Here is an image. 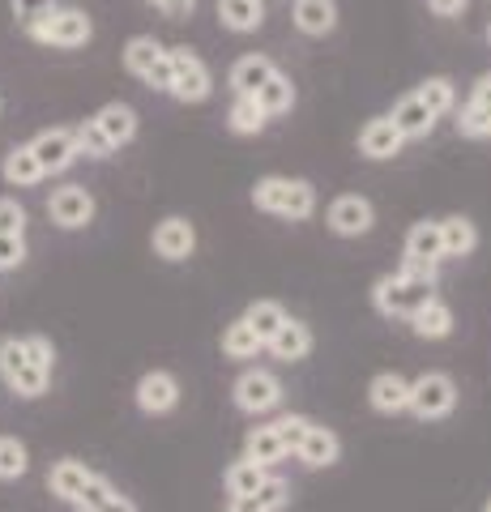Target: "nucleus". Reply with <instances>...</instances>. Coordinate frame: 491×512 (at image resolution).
Returning <instances> with one entry per match:
<instances>
[{
	"label": "nucleus",
	"mask_w": 491,
	"mask_h": 512,
	"mask_svg": "<svg viewBox=\"0 0 491 512\" xmlns=\"http://www.w3.org/2000/svg\"><path fill=\"white\" fill-rule=\"evenodd\" d=\"M325 222H329V231H334V235L359 239V235H368L376 227V210H372L368 197H359V192H342V197L329 201Z\"/></svg>",
	"instance_id": "12"
},
{
	"label": "nucleus",
	"mask_w": 491,
	"mask_h": 512,
	"mask_svg": "<svg viewBox=\"0 0 491 512\" xmlns=\"http://www.w3.org/2000/svg\"><path fill=\"white\" fill-rule=\"evenodd\" d=\"M150 248H154V256H163V261L180 265V261H188V256L197 252V227H193L188 218L171 214V218H163V222H154Z\"/></svg>",
	"instance_id": "13"
},
{
	"label": "nucleus",
	"mask_w": 491,
	"mask_h": 512,
	"mask_svg": "<svg viewBox=\"0 0 491 512\" xmlns=\"http://www.w3.org/2000/svg\"><path fill=\"white\" fill-rule=\"evenodd\" d=\"M470 0H427V9L436 13V18H462Z\"/></svg>",
	"instance_id": "44"
},
{
	"label": "nucleus",
	"mask_w": 491,
	"mask_h": 512,
	"mask_svg": "<svg viewBox=\"0 0 491 512\" xmlns=\"http://www.w3.org/2000/svg\"><path fill=\"white\" fill-rule=\"evenodd\" d=\"M218 22L231 35H252L265 22V0H218Z\"/></svg>",
	"instance_id": "28"
},
{
	"label": "nucleus",
	"mask_w": 491,
	"mask_h": 512,
	"mask_svg": "<svg viewBox=\"0 0 491 512\" xmlns=\"http://www.w3.org/2000/svg\"><path fill=\"white\" fill-rule=\"evenodd\" d=\"M244 320L252 325V333H257L261 342H269L282 329V320H287V308H282L278 299H252L244 308Z\"/></svg>",
	"instance_id": "32"
},
{
	"label": "nucleus",
	"mask_w": 491,
	"mask_h": 512,
	"mask_svg": "<svg viewBox=\"0 0 491 512\" xmlns=\"http://www.w3.org/2000/svg\"><path fill=\"white\" fill-rule=\"evenodd\" d=\"M440 244H445V261H462L479 248V227L466 214H449L440 218Z\"/></svg>",
	"instance_id": "26"
},
{
	"label": "nucleus",
	"mask_w": 491,
	"mask_h": 512,
	"mask_svg": "<svg viewBox=\"0 0 491 512\" xmlns=\"http://www.w3.org/2000/svg\"><path fill=\"white\" fill-rule=\"evenodd\" d=\"M406 261L440 265L445 261V244H440V218H423L406 231Z\"/></svg>",
	"instance_id": "24"
},
{
	"label": "nucleus",
	"mask_w": 491,
	"mask_h": 512,
	"mask_svg": "<svg viewBox=\"0 0 491 512\" xmlns=\"http://www.w3.org/2000/svg\"><path fill=\"white\" fill-rule=\"evenodd\" d=\"M26 205L18 197H9V192H0V235H26Z\"/></svg>",
	"instance_id": "38"
},
{
	"label": "nucleus",
	"mask_w": 491,
	"mask_h": 512,
	"mask_svg": "<svg viewBox=\"0 0 491 512\" xmlns=\"http://www.w3.org/2000/svg\"><path fill=\"white\" fill-rule=\"evenodd\" d=\"M419 99L427 103V111L440 120V116H449V111L457 107V86L449 82V77H427V82L415 90Z\"/></svg>",
	"instance_id": "36"
},
{
	"label": "nucleus",
	"mask_w": 491,
	"mask_h": 512,
	"mask_svg": "<svg viewBox=\"0 0 491 512\" xmlns=\"http://www.w3.org/2000/svg\"><path fill=\"white\" fill-rule=\"evenodd\" d=\"M483 512H491V500H487V504H483Z\"/></svg>",
	"instance_id": "46"
},
{
	"label": "nucleus",
	"mask_w": 491,
	"mask_h": 512,
	"mask_svg": "<svg viewBox=\"0 0 491 512\" xmlns=\"http://www.w3.org/2000/svg\"><path fill=\"white\" fill-rule=\"evenodd\" d=\"M427 299H436V282L415 278V274H406V269L372 282V308L389 320H410Z\"/></svg>",
	"instance_id": "5"
},
{
	"label": "nucleus",
	"mask_w": 491,
	"mask_h": 512,
	"mask_svg": "<svg viewBox=\"0 0 491 512\" xmlns=\"http://www.w3.org/2000/svg\"><path fill=\"white\" fill-rule=\"evenodd\" d=\"M457 133L470 137V141H491V111L462 107V111H457Z\"/></svg>",
	"instance_id": "39"
},
{
	"label": "nucleus",
	"mask_w": 491,
	"mask_h": 512,
	"mask_svg": "<svg viewBox=\"0 0 491 512\" xmlns=\"http://www.w3.org/2000/svg\"><path fill=\"white\" fill-rule=\"evenodd\" d=\"M389 120L398 124V133H402L406 141H419V137H427V133H432V128H436V116H432V111H427V103L419 99L415 90L402 94V99L393 103Z\"/></svg>",
	"instance_id": "21"
},
{
	"label": "nucleus",
	"mask_w": 491,
	"mask_h": 512,
	"mask_svg": "<svg viewBox=\"0 0 491 512\" xmlns=\"http://www.w3.org/2000/svg\"><path fill=\"white\" fill-rule=\"evenodd\" d=\"M26 235H0V274H13V269L26 265Z\"/></svg>",
	"instance_id": "40"
},
{
	"label": "nucleus",
	"mask_w": 491,
	"mask_h": 512,
	"mask_svg": "<svg viewBox=\"0 0 491 512\" xmlns=\"http://www.w3.org/2000/svg\"><path fill=\"white\" fill-rule=\"evenodd\" d=\"M368 406L376 414H402L410 406V380L402 372H376L368 380Z\"/></svg>",
	"instance_id": "17"
},
{
	"label": "nucleus",
	"mask_w": 491,
	"mask_h": 512,
	"mask_svg": "<svg viewBox=\"0 0 491 512\" xmlns=\"http://www.w3.org/2000/svg\"><path fill=\"white\" fill-rule=\"evenodd\" d=\"M137 128H141L137 111L116 99V103H103L90 120L77 124L73 133H77V150H82V158H112L137 137Z\"/></svg>",
	"instance_id": "2"
},
{
	"label": "nucleus",
	"mask_w": 491,
	"mask_h": 512,
	"mask_svg": "<svg viewBox=\"0 0 491 512\" xmlns=\"http://www.w3.org/2000/svg\"><path fill=\"white\" fill-rule=\"evenodd\" d=\"M410 414L419 423H440L457 410V380L449 372H423L419 380H410Z\"/></svg>",
	"instance_id": "7"
},
{
	"label": "nucleus",
	"mask_w": 491,
	"mask_h": 512,
	"mask_svg": "<svg viewBox=\"0 0 491 512\" xmlns=\"http://www.w3.org/2000/svg\"><path fill=\"white\" fill-rule=\"evenodd\" d=\"M269 478V470L265 466H257V461H248V457H240V461H231L227 466V474H223V483H227V495H252L261 483Z\"/></svg>",
	"instance_id": "35"
},
{
	"label": "nucleus",
	"mask_w": 491,
	"mask_h": 512,
	"mask_svg": "<svg viewBox=\"0 0 491 512\" xmlns=\"http://www.w3.org/2000/svg\"><path fill=\"white\" fill-rule=\"evenodd\" d=\"M252 205L261 214H274L287 222H308L316 214V188L308 180H295V175H261L252 184Z\"/></svg>",
	"instance_id": "3"
},
{
	"label": "nucleus",
	"mask_w": 491,
	"mask_h": 512,
	"mask_svg": "<svg viewBox=\"0 0 491 512\" xmlns=\"http://www.w3.org/2000/svg\"><path fill=\"white\" fill-rule=\"evenodd\" d=\"M9 9H13V22L26 30L30 22H39L47 9H56V0H9Z\"/></svg>",
	"instance_id": "41"
},
{
	"label": "nucleus",
	"mask_w": 491,
	"mask_h": 512,
	"mask_svg": "<svg viewBox=\"0 0 491 512\" xmlns=\"http://www.w3.org/2000/svg\"><path fill=\"white\" fill-rule=\"evenodd\" d=\"M252 99H257L265 116L274 120V116H287V111L295 107V86H291V77H287V73H274L257 94H252Z\"/></svg>",
	"instance_id": "31"
},
{
	"label": "nucleus",
	"mask_w": 491,
	"mask_h": 512,
	"mask_svg": "<svg viewBox=\"0 0 491 512\" xmlns=\"http://www.w3.org/2000/svg\"><path fill=\"white\" fill-rule=\"evenodd\" d=\"M487 43H491V26H487Z\"/></svg>",
	"instance_id": "47"
},
{
	"label": "nucleus",
	"mask_w": 491,
	"mask_h": 512,
	"mask_svg": "<svg viewBox=\"0 0 491 512\" xmlns=\"http://www.w3.org/2000/svg\"><path fill=\"white\" fill-rule=\"evenodd\" d=\"M244 457H248V461H257V466H265V470H274L278 461L287 457V448H282L274 423H261V427H252V431H248V436H244Z\"/></svg>",
	"instance_id": "29"
},
{
	"label": "nucleus",
	"mask_w": 491,
	"mask_h": 512,
	"mask_svg": "<svg viewBox=\"0 0 491 512\" xmlns=\"http://www.w3.org/2000/svg\"><path fill=\"white\" fill-rule=\"evenodd\" d=\"M470 111H491V73H483L479 82L470 86V99H466Z\"/></svg>",
	"instance_id": "43"
},
{
	"label": "nucleus",
	"mask_w": 491,
	"mask_h": 512,
	"mask_svg": "<svg viewBox=\"0 0 491 512\" xmlns=\"http://www.w3.org/2000/svg\"><path fill=\"white\" fill-rule=\"evenodd\" d=\"M0 180H5L9 188H35V184L47 180V175L39 171L35 154H30V146L22 141V146H13L5 158H0Z\"/></svg>",
	"instance_id": "27"
},
{
	"label": "nucleus",
	"mask_w": 491,
	"mask_h": 512,
	"mask_svg": "<svg viewBox=\"0 0 491 512\" xmlns=\"http://www.w3.org/2000/svg\"><path fill=\"white\" fill-rule=\"evenodd\" d=\"M295 30L308 39H325L338 26V5L334 0H295Z\"/></svg>",
	"instance_id": "23"
},
{
	"label": "nucleus",
	"mask_w": 491,
	"mask_h": 512,
	"mask_svg": "<svg viewBox=\"0 0 491 512\" xmlns=\"http://www.w3.org/2000/svg\"><path fill=\"white\" fill-rule=\"evenodd\" d=\"M269 124V116L261 111V103L252 94H235L231 99V111H227V128L235 137H257L261 128Z\"/></svg>",
	"instance_id": "30"
},
{
	"label": "nucleus",
	"mask_w": 491,
	"mask_h": 512,
	"mask_svg": "<svg viewBox=\"0 0 491 512\" xmlns=\"http://www.w3.org/2000/svg\"><path fill=\"white\" fill-rule=\"evenodd\" d=\"M94 214H99V201H94V192L86 184H60V188H52V197H47V218H52L60 231H86Z\"/></svg>",
	"instance_id": "10"
},
{
	"label": "nucleus",
	"mask_w": 491,
	"mask_h": 512,
	"mask_svg": "<svg viewBox=\"0 0 491 512\" xmlns=\"http://www.w3.org/2000/svg\"><path fill=\"white\" fill-rule=\"evenodd\" d=\"M26 39L39 47H52V52H77V47H86L94 39V22L86 9L56 5V9H47L39 22L26 26Z\"/></svg>",
	"instance_id": "4"
},
{
	"label": "nucleus",
	"mask_w": 491,
	"mask_h": 512,
	"mask_svg": "<svg viewBox=\"0 0 491 512\" xmlns=\"http://www.w3.org/2000/svg\"><path fill=\"white\" fill-rule=\"evenodd\" d=\"M133 402H137L141 414H150V419H158V414H171L180 406V380L171 372H163V367H154V372H146L137 380Z\"/></svg>",
	"instance_id": "14"
},
{
	"label": "nucleus",
	"mask_w": 491,
	"mask_h": 512,
	"mask_svg": "<svg viewBox=\"0 0 491 512\" xmlns=\"http://www.w3.org/2000/svg\"><path fill=\"white\" fill-rule=\"evenodd\" d=\"M56 372V342L47 333H5L0 338V384L22 397V402H39Z\"/></svg>",
	"instance_id": "1"
},
{
	"label": "nucleus",
	"mask_w": 491,
	"mask_h": 512,
	"mask_svg": "<svg viewBox=\"0 0 491 512\" xmlns=\"http://www.w3.org/2000/svg\"><path fill=\"white\" fill-rule=\"evenodd\" d=\"M30 154H35V163L43 175H60V171H69L77 158H82V150H77V133L65 124H56V128H43V133H35L26 141Z\"/></svg>",
	"instance_id": "11"
},
{
	"label": "nucleus",
	"mask_w": 491,
	"mask_h": 512,
	"mask_svg": "<svg viewBox=\"0 0 491 512\" xmlns=\"http://www.w3.org/2000/svg\"><path fill=\"white\" fill-rule=\"evenodd\" d=\"M120 60H124V73L129 77L146 82L158 94H171V60H167V47L154 35H133L129 43H124Z\"/></svg>",
	"instance_id": "6"
},
{
	"label": "nucleus",
	"mask_w": 491,
	"mask_h": 512,
	"mask_svg": "<svg viewBox=\"0 0 491 512\" xmlns=\"http://www.w3.org/2000/svg\"><path fill=\"white\" fill-rule=\"evenodd\" d=\"M94 474H99V470H90L86 461H77V457H60V461H52V470H47V491H52L60 504L77 508V500H82V491L94 483Z\"/></svg>",
	"instance_id": "15"
},
{
	"label": "nucleus",
	"mask_w": 491,
	"mask_h": 512,
	"mask_svg": "<svg viewBox=\"0 0 491 512\" xmlns=\"http://www.w3.org/2000/svg\"><path fill=\"white\" fill-rule=\"evenodd\" d=\"M291 504V487H287V478H278V474H269L265 483L252 491V495H231L227 500V512H282Z\"/></svg>",
	"instance_id": "19"
},
{
	"label": "nucleus",
	"mask_w": 491,
	"mask_h": 512,
	"mask_svg": "<svg viewBox=\"0 0 491 512\" xmlns=\"http://www.w3.org/2000/svg\"><path fill=\"white\" fill-rule=\"evenodd\" d=\"M295 457L304 461L308 470H329V466H338V457H342V440H338V431H329V427H321V423H312Z\"/></svg>",
	"instance_id": "20"
},
{
	"label": "nucleus",
	"mask_w": 491,
	"mask_h": 512,
	"mask_svg": "<svg viewBox=\"0 0 491 512\" xmlns=\"http://www.w3.org/2000/svg\"><path fill=\"white\" fill-rule=\"evenodd\" d=\"M274 73H278V64H274V60L261 56V52H248V56H240V60L231 64L227 86H231V94H257Z\"/></svg>",
	"instance_id": "22"
},
{
	"label": "nucleus",
	"mask_w": 491,
	"mask_h": 512,
	"mask_svg": "<svg viewBox=\"0 0 491 512\" xmlns=\"http://www.w3.org/2000/svg\"><path fill=\"white\" fill-rule=\"evenodd\" d=\"M26 470H30V448H26V440H18V436H0V483H18V478H26Z\"/></svg>",
	"instance_id": "34"
},
{
	"label": "nucleus",
	"mask_w": 491,
	"mask_h": 512,
	"mask_svg": "<svg viewBox=\"0 0 491 512\" xmlns=\"http://www.w3.org/2000/svg\"><path fill=\"white\" fill-rule=\"evenodd\" d=\"M231 402H235V410L261 419V414L282 406V380L274 372H265V367H248V372L231 384Z\"/></svg>",
	"instance_id": "9"
},
{
	"label": "nucleus",
	"mask_w": 491,
	"mask_h": 512,
	"mask_svg": "<svg viewBox=\"0 0 491 512\" xmlns=\"http://www.w3.org/2000/svg\"><path fill=\"white\" fill-rule=\"evenodd\" d=\"M265 350V342L252 333V325L240 316V320H231V325L223 329V355L227 359H257Z\"/></svg>",
	"instance_id": "33"
},
{
	"label": "nucleus",
	"mask_w": 491,
	"mask_h": 512,
	"mask_svg": "<svg viewBox=\"0 0 491 512\" xmlns=\"http://www.w3.org/2000/svg\"><path fill=\"white\" fill-rule=\"evenodd\" d=\"M0 111H5V99H0Z\"/></svg>",
	"instance_id": "48"
},
{
	"label": "nucleus",
	"mask_w": 491,
	"mask_h": 512,
	"mask_svg": "<svg viewBox=\"0 0 491 512\" xmlns=\"http://www.w3.org/2000/svg\"><path fill=\"white\" fill-rule=\"evenodd\" d=\"M167 60H171V99L176 103H205L214 94V77L205 69V60L193 52L188 43L180 47H167Z\"/></svg>",
	"instance_id": "8"
},
{
	"label": "nucleus",
	"mask_w": 491,
	"mask_h": 512,
	"mask_svg": "<svg viewBox=\"0 0 491 512\" xmlns=\"http://www.w3.org/2000/svg\"><path fill=\"white\" fill-rule=\"evenodd\" d=\"M406 146V137L398 133V124L389 116H372L368 124L359 128V154L372 158V163H385V158H398Z\"/></svg>",
	"instance_id": "16"
},
{
	"label": "nucleus",
	"mask_w": 491,
	"mask_h": 512,
	"mask_svg": "<svg viewBox=\"0 0 491 512\" xmlns=\"http://www.w3.org/2000/svg\"><path fill=\"white\" fill-rule=\"evenodd\" d=\"M308 427H312L308 414H282V419H274V431H278L282 448H287V457H291V453H299V444H304Z\"/></svg>",
	"instance_id": "37"
},
{
	"label": "nucleus",
	"mask_w": 491,
	"mask_h": 512,
	"mask_svg": "<svg viewBox=\"0 0 491 512\" xmlns=\"http://www.w3.org/2000/svg\"><path fill=\"white\" fill-rule=\"evenodd\" d=\"M150 5L163 13V18L171 22H180V18H193V9H197V0H150Z\"/></svg>",
	"instance_id": "42"
},
{
	"label": "nucleus",
	"mask_w": 491,
	"mask_h": 512,
	"mask_svg": "<svg viewBox=\"0 0 491 512\" xmlns=\"http://www.w3.org/2000/svg\"><path fill=\"white\" fill-rule=\"evenodd\" d=\"M312 346H316V338H312V329L304 325V320H295V316H287L282 320V329L274 333V338L265 342V350L274 359H282V363H299V359H308L312 355Z\"/></svg>",
	"instance_id": "18"
},
{
	"label": "nucleus",
	"mask_w": 491,
	"mask_h": 512,
	"mask_svg": "<svg viewBox=\"0 0 491 512\" xmlns=\"http://www.w3.org/2000/svg\"><path fill=\"white\" fill-rule=\"evenodd\" d=\"M410 329H415V338H423V342H445L453 333V308L445 299H427L423 308L410 316Z\"/></svg>",
	"instance_id": "25"
},
{
	"label": "nucleus",
	"mask_w": 491,
	"mask_h": 512,
	"mask_svg": "<svg viewBox=\"0 0 491 512\" xmlns=\"http://www.w3.org/2000/svg\"><path fill=\"white\" fill-rule=\"evenodd\" d=\"M94 512H137V504L129 500V495H120V491H116V495H107V500L94 508Z\"/></svg>",
	"instance_id": "45"
}]
</instances>
